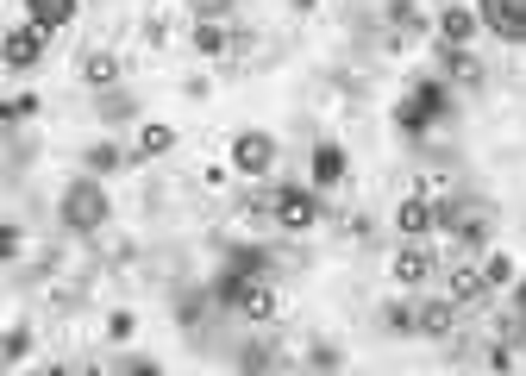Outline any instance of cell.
<instances>
[{"label": "cell", "instance_id": "1", "mask_svg": "<svg viewBox=\"0 0 526 376\" xmlns=\"http://www.w3.org/2000/svg\"><path fill=\"white\" fill-rule=\"evenodd\" d=\"M439 226H445L464 251H476V245L489 239V226H495V207L476 201V195H445V201H439Z\"/></svg>", "mask_w": 526, "mask_h": 376}, {"label": "cell", "instance_id": "2", "mask_svg": "<svg viewBox=\"0 0 526 376\" xmlns=\"http://www.w3.org/2000/svg\"><path fill=\"white\" fill-rule=\"evenodd\" d=\"M63 226L69 232H94V226H107V214H113V201H107V188L94 182V176H82V182H69L63 188Z\"/></svg>", "mask_w": 526, "mask_h": 376}, {"label": "cell", "instance_id": "3", "mask_svg": "<svg viewBox=\"0 0 526 376\" xmlns=\"http://www.w3.org/2000/svg\"><path fill=\"white\" fill-rule=\"evenodd\" d=\"M445 101H451V88L426 76V82H414V88H408V101L395 107V126H401V132H426V126H433L439 113H445Z\"/></svg>", "mask_w": 526, "mask_h": 376}, {"label": "cell", "instance_id": "4", "mask_svg": "<svg viewBox=\"0 0 526 376\" xmlns=\"http://www.w3.org/2000/svg\"><path fill=\"white\" fill-rule=\"evenodd\" d=\"M270 220L282 226V232H314L320 226V195L314 188H276V201H270Z\"/></svg>", "mask_w": 526, "mask_h": 376}, {"label": "cell", "instance_id": "5", "mask_svg": "<svg viewBox=\"0 0 526 376\" xmlns=\"http://www.w3.org/2000/svg\"><path fill=\"white\" fill-rule=\"evenodd\" d=\"M232 170L270 176V170H276V138H270V132H238V138H232Z\"/></svg>", "mask_w": 526, "mask_h": 376}, {"label": "cell", "instance_id": "6", "mask_svg": "<svg viewBox=\"0 0 526 376\" xmlns=\"http://www.w3.org/2000/svg\"><path fill=\"white\" fill-rule=\"evenodd\" d=\"M445 295H451V301H458V308H489V295H495V282H489L483 270H476V264H458V270H451V276H445Z\"/></svg>", "mask_w": 526, "mask_h": 376}, {"label": "cell", "instance_id": "7", "mask_svg": "<svg viewBox=\"0 0 526 376\" xmlns=\"http://www.w3.org/2000/svg\"><path fill=\"white\" fill-rule=\"evenodd\" d=\"M395 226H401V239H426V232L439 226V201L433 195H408L395 207Z\"/></svg>", "mask_w": 526, "mask_h": 376}, {"label": "cell", "instance_id": "8", "mask_svg": "<svg viewBox=\"0 0 526 376\" xmlns=\"http://www.w3.org/2000/svg\"><path fill=\"white\" fill-rule=\"evenodd\" d=\"M439 57H445V76H451V88H464V94H476L483 88V63H476L464 44H439Z\"/></svg>", "mask_w": 526, "mask_h": 376}, {"label": "cell", "instance_id": "9", "mask_svg": "<svg viewBox=\"0 0 526 376\" xmlns=\"http://www.w3.org/2000/svg\"><path fill=\"white\" fill-rule=\"evenodd\" d=\"M0 57H7V69H32V63L44 57V26H13Z\"/></svg>", "mask_w": 526, "mask_h": 376}, {"label": "cell", "instance_id": "10", "mask_svg": "<svg viewBox=\"0 0 526 376\" xmlns=\"http://www.w3.org/2000/svg\"><path fill=\"white\" fill-rule=\"evenodd\" d=\"M389 270H395V282H408V289H420V282L433 276V251H426L420 239H408V245L395 251V264H389Z\"/></svg>", "mask_w": 526, "mask_h": 376}, {"label": "cell", "instance_id": "11", "mask_svg": "<svg viewBox=\"0 0 526 376\" xmlns=\"http://www.w3.org/2000/svg\"><path fill=\"white\" fill-rule=\"evenodd\" d=\"M483 19L501 32V38H526V0H483Z\"/></svg>", "mask_w": 526, "mask_h": 376}, {"label": "cell", "instance_id": "12", "mask_svg": "<svg viewBox=\"0 0 526 376\" xmlns=\"http://www.w3.org/2000/svg\"><path fill=\"white\" fill-rule=\"evenodd\" d=\"M451 326H458V301H420V339H445Z\"/></svg>", "mask_w": 526, "mask_h": 376}, {"label": "cell", "instance_id": "13", "mask_svg": "<svg viewBox=\"0 0 526 376\" xmlns=\"http://www.w3.org/2000/svg\"><path fill=\"white\" fill-rule=\"evenodd\" d=\"M276 308H282L276 289H270L263 276H251V282H245V301H238V314H245V320H276Z\"/></svg>", "mask_w": 526, "mask_h": 376}, {"label": "cell", "instance_id": "14", "mask_svg": "<svg viewBox=\"0 0 526 376\" xmlns=\"http://www.w3.org/2000/svg\"><path fill=\"white\" fill-rule=\"evenodd\" d=\"M476 38V13L470 7H445L439 13V44H470Z\"/></svg>", "mask_w": 526, "mask_h": 376}, {"label": "cell", "instance_id": "15", "mask_svg": "<svg viewBox=\"0 0 526 376\" xmlns=\"http://www.w3.org/2000/svg\"><path fill=\"white\" fill-rule=\"evenodd\" d=\"M26 13H32V26L57 32V26H69V19H76V0H26Z\"/></svg>", "mask_w": 526, "mask_h": 376}, {"label": "cell", "instance_id": "16", "mask_svg": "<svg viewBox=\"0 0 526 376\" xmlns=\"http://www.w3.org/2000/svg\"><path fill=\"white\" fill-rule=\"evenodd\" d=\"M82 82H88V88H113V82H119V57H113V51H88V57H82Z\"/></svg>", "mask_w": 526, "mask_h": 376}, {"label": "cell", "instance_id": "17", "mask_svg": "<svg viewBox=\"0 0 526 376\" xmlns=\"http://www.w3.org/2000/svg\"><path fill=\"white\" fill-rule=\"evenodd\" d=\"M339 176H345V151H339V145H314V182L332 188Z\"/></svg>", "mask_w": 526, "mask_h": 376}, {"label": "cell", "instance_id": "18", "mask_svg": "<svg viewBox=\"0 0 526 376\" xmlns=\"http://www.w3.org/2000/svg\"><path fill=\"white\" fill-rule=\"evenodd\" d=\"M170 151H176V126H145L132 157H170Z\"/></svg>", "mask_w": 526, "mask_h": 376}, {"label": "cell", "instance_id": "19", "mask_svg": "<svg viewBox=\"0 0 526 376\" xmlns=\"http://www.w3.org/2000/svg\"><path fill=\"white\" fill-rule=\"evenodd\" d=\"M188 44H195L201 57H226V32H220V19H201V26L188 32Z\"/></svg>", "mask_w": 526, "mask_h": 376}, {"label": "cell", "instance_id": "20", "mask_svg": "<svg viewBox=\"0 0 526 376\" xmlns=\"http://www.w3.org/2000/svg\"><path fill=\"white\" fill-rule=\"evenodd\" d=\"M382 333H420V308H408V301H389V308H382Z\"/></svg>", "mask_w": 526, "mask_h": 376}, {"label": "cell", "instance_id": "21", "mask_svg": "<svg viewBox=\"0 0 526 376\" xmlns=\"http://www.w3.org/2000/svg\"><path fill=\"white\" fill-rule=\"evenodd\" d=\"M232 270L238 276H263V270H270V257H263V245H238L232 251Z\"/></svg>", "mask_w": 526, "mask_h": 376}, {"label": "cell", "instance_id": "22", "mask_svg": "<svg viewBox=\"0 0 526 376\" xmlns=\"http://www.w3.org/2000/svg\"><path fill=\"white\" fill-rule=\"evenodd\" d=\"M119 163H126V151H119V145H94V151H88V176H107V170H119Z\"/></svg>", "mask_w": 526, "mask_h": 376}, {"label": "cell", "instance_id": "23", "mask_svg": "<svg viewBox=\"0 0 526 376\" xmlns=\"http://www.w3.org/2000/svg\"><path fill=\"white\" fill-rule=\"evenodd\" d=\"M132 333H138V314H132V308H113V314H107V339H113V345H126Z\"/></svg>", "mask_w": 526, "mask_h": 376}, {"label": "cell", "instance_id": "24", "mask_svg": "<svg viewBox=\"0 0 526 376\" xmlns=\"http://www.w3.org/2000/svg\"><path fill=\"white\" fill-rule=\"evenodd\" d=\"M0 358H7L13 370H19V364L32 358V333H26V326H13V333H7V351H0Z\"/></svg>", "mask_w": 526, "mask_h": 376}, {"label": "cell", "instance_id": "25", "mask_svg": "<svg viewBox=\"0 0 526 376\" xmlns=\"http://www.w3.org/2000/svg\"><path fill=\"white\" fill-rule=\"evenodd\" d=\"M483 276L495 282V289H501V282H514V257H501V251H489V257H483Z\"/></svg>", "mask_w": 526, "mask_h": 376}, {"label": "cell", "instance_id": "26", "mask_svg": "<svg viewBox=\"0 0 526 376\" xmlns=\"http://www.w3.org/2000/svg\"><path fill=\"white\" fill-rule=\"evenodd\" d=\"M101 120H132V101L113 94V88H101Z\"/></svg>", "mask_w": 526, "mask_h": 376}, {"label": "cell", "instance_id": "27", "mask_svg": "<svg viewBox=\"0 0 526 376\" xmlns=\"http://www.w3.org/2000/svg\"><path fill=\"white\" fill-rule=\"evenodd\" d=\"M270 345H238V370H270Z\"/></svg>", "mask_w": 526, "mask_h": 376}, {"label": "cell", "instance_id": "28", "mask_svg": "<svg viewBox=\"0 0 526 376\" xmlns=\"http://www.w3.org/2000/svg\"><path fill=\"white\" fill-rule=\"evenodd\" d=\"M345 358H339V345H314L307 351V370H339Z\"/></svg>", "mask_w": 526, "mask_h": 376}, {"label": "cell", "instance_id": "29", "mask_svg": "<svg viewBox=\"0 0 526 376\" xmlns=\"http://www.w3.org/2000/svg\"><path fill=\"white\" fill-rule=\"evenodd\" d=\"M0 113H7V120H32V113H38V94H13Z\"/></svg>", "mask_w": 526, "mask_h": 376}, {"label": "cell", "instance_id": "30", "mask_svg": "<svg viewBox=\"0 0 526 376\" xmlns=\"http://www.w3.org/2000/svg\"><path fill=\"white\" fill-rule=\"evenodd\" d=\"M176 320H182V326H195V320H201V295H188V301H176Z\"/></svg>", "mask_w": 526, "mask_h": 376}, {"label": "cell", "instance_id": "31", "mask_svg": "<svg viewBox=\"0 0 526 376\" xmlns=\"http://www.w3.org/2000/svg\"><path fill=\"white\" fill-rule=\"evenodd\" d=\"M489 370H520V358H514L508 345H495V351H489Z\"/></svg>", "mask_w": 526, "mask_h": 376}, {"label": "cell", "instance_id": "32", "mask_svg": "<svg viewBox=\"0 0 526 376\" xmlns=\"http://www.w3.org/2000/svg\"><path fill=\"white\" fill-rule=\"evenodd\" d=\"M19 245H26V239H19V226L0 232V257H19Z\"/></svg>", "mask_w": 526, "mask_h": 376}, {"label": "cell", "instance_id": "33", "mask_svg": "<svg viewBox=\"0 0 526 376\" xmlns=\"http://www.w3.org/2000/svg\"><path fill=\"white\" fill-rule=\"evenodd\" d=\"M119 370H132V376H157V364H151V358H119Z\"/></svg>", "mask_w": 526, "mask_h": 376}, {"label": "cell", "instance_id": "34", "mask_svg": "<svg viewBox=\"0 0 526 376\" xmlns=\"http://www.w3.org/2000/svg\"><path fill=\"white\" fill-rule=\"evenodd\" d=\"M514 314H520V326H526V282H520V301H514Z\"/></svg>", "mask_w": 526, "mask_h": 376}, {"label": "cell", "instance_id": "35", "mask_svg": "<svg viewBox=\"0 0 526 376\" xmlns=\"http://www.w3.org/2000/svg\"><path fill=\"white\" fill-rule=\"evenodd\" d=\"M289 7H295V13H314V7H320V0H289Z\"/></svg>", "mask_w": 526, "mask_h": 376}]
</instances>
